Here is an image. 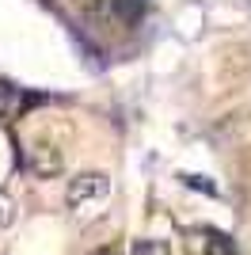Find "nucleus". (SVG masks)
<instances>
[{
    "instance_id": "obj_1",
    "label": "nucleus",
    "mask_w": 251,
    "mask_h": 255,
    "mask_svg": "<svg viewBox=\"0 0 251 255\" xmlns=\"http://www.w3.org/2000/svg\"><path fill=\"white\" fill-rule=\"evenodd\" d=\"M107 202H111V175L103 171H80L65 187V206L73 213V221L80 225L99 221L107 213Z\"/></svg>"
},
{
    "instance_id": "obj_2",
    "label": "nucleus",
    "mask_w": 251,
    "mask_h": 255,
    "mask_svg": "<svg viewBox=\"0 0 251 255\" xmlns=\"http://www.w3.org/2000/svg\"><path fill=\"white\" fill-rule=\"evenodd\" d=\"M27 168H31V175H38V179H53V175H61V171H65V156H61L57 145L38 141V145L27 149Z\"/></svg>"
},
{
    "instance_id": "obj_3",
    "label": "nucleus",
    "mask_w": 251,
    "mask_h": 255,
    "mask_svg": "<svg viewBox=\"0 0 251 255\" xmlns=\"http://www.w3.org/2000/svg\"><path fill=\"white\" fill-rule=\"evenodd\" d=\"M19 107H23V99H19V92L8 84V80H0V126H8L11 118L19 115Z\"/></svg>"
},
{
    "instance_id": "obj_4",
    "label": "nucleus",
    "mask_w": 251,
    "mask_h": 255,
    "mask_svg": "<svg viewBox=\"0 0 251 255\" xmlns=\"http://www.w3.org/2000/svg\"><path fill=\"white\" fill-rule=\"evenodd\" d=\"M129 255H171V248H167L164 240H152V236H145V240H133Z\"/></svg>"
},
{
    "instance_id": "obj_5",
    "label": "nucleus",
    "mask_w": 251,
    "mask_h": 255,
    "mask_svg": "<svg viewBox=\"0 0 251 255\" xmlns=\"http://www.w3.org/2000/svg\"><path fill=\"white\" fill-rule=\"evenodd\" d=\"M115 11L122 15L126 23H137L141 11H145V0H115Z\"/></svg>"
},
{
    "instance_id": "obj_6",
    "label": "nucleus",
    "mask_w": 251,
    "mask_h": 255,
    "mask_svg": "<svg viewBox=\"0 0 251 255\" xmlns=\"http://www.w3.org/2000/svg\"><path fill=\"white\" fill-rule=\"evenodd\" d=\"M11 221H15V198L0 187V229H11Z\"/></svg>"
},
{
    "instance_id": "obj_7",
    "label": "nucleus",
    "mask_w": 251,
    "mask_h": 255,
    "mask_svg": "<svg viewBox=\"0 0 251 255\" xmlns=\"http://www.w3.org/2000/svg\"><path fill=\"white\" fill-rule=\"evenodd\" d=\"M209 252L213 255H232V248L225 244V236H213V240H209Z\"/></svg>"
}]
</instances>
